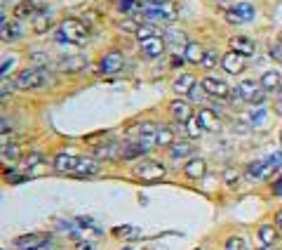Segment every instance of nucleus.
<instances>
[{
  "label": "nucleus",
  "instance_id": "f257e3e1",
  "mask_svg": "<svg viewBox=\"0 0 282 250\" xmlns=\"http://www.w3.org/2000/svg\"><path fill=\"white\" fill-rule=\"evenodd\" d=\"M47 71L40 69V66H31V69H22L15 76V85L19 90H33V87H40L47 83Z\"/></svg>",
  "mask_w": 282,
  "mask_h": 250
},
{
  "label": "nucleus",
  "instance_id": "f03ea898",
  "mask_svg": "<svg viewBox=\"0 0 282 250\" xmlns=\"http://www.w3.org/2000/svg\"><path fill=\"white\" fill-rule=\"evenodd\" d=\"M237 97L247 104H263L266 102V90L261 87V83H254V80H240V85L235 87Z\"/></svg>",
  "mask_w": 282,
  "mask_h": 250
},
{
  "label": "nucleus",
  "instance_id": "7ed1b4c3",
  "mask_svg": "<svg viewBox=\"0 0 282 250\" xmlns=\"http://www.w3.org/2000/svg\"><path fill=\"white\" fill-rule=\"evenodd\" d=\"M59 33L66 38V43H85L87 40V26L80 19H73V17L59 24Z\"/></svg>",
  "mask_w": 282,
  "mask_h": 250
},
{
  "label": "nucleus",
  "instance_id": "20e7f679",
  "mask_svg": "<svg viewBox=\"0 0 282 250\" xmlns=\"http://www.w3.org/2000/svg\"><path fill=\"white\" fill-rule=\"evenodd\" d=\"M165 165L160 163V161H141V165H137L134 168V175H137L139 180L144 182H158L165 177Z\"/></svg>",
  "mask_w": 282,
  "mask_h": 250
},
{
  "label": "nucleus",
  "instance_id": "39448f33",
  "mask_svg": "<svg viewBox=\"0 0 282 250\" xmlns=\"http://www.w3.org/2000/svg\"><path fill=\"white\" fill-rule=\"evenodd\" d=\"M148 149H151V142H146V140L127 142V144L120 149V158L122 161H134V158L146 156V154H148Z\"/></svg>",
  "mask_w": 282,
  "mask_h": 250
},
{
  "label": "nucleus",
  "instance_id": "423d86ee",
  "mask_svg": "<svg viewBox=\"0 0 282 250\" xmlns=\"http://www.w3.org/2000/svg\"><path fill=\"white\" fill-rule=\"evenodd\" d=\"M169 116L174 118L176 123L186 125L195 113H193L191 102H186V99H174V102H169Z\"/></svg>",
  "mask_w": 282,
  "mask_h": 250
},
{
  "label": "nucleus",
  "instance_id": "0eeeda50",
  "mask_svg": "<svg viewBox=\"0 0 282 250\" xmlns=\"http://www.w3.org/2000/svg\"><path fill=\"white\" fill-rule=\"evenodd\" d=\"M221 66L226 73L237 76V73H242V71L247 69V57L235 55V52H226V55L221 57Z\"/></svg>",
  "mask_w": 282,
  "mask_h": 250
},
{
  "label": "nucleus",
  "instance_id": "6e6552de",
  "mask_svg": "<svg viewBox=\"0 0 282 250\" xmlns=\"http://www.w3.org/2000/svg\"><path fill=\"white\" fill-rule=\"evenodd\" d=\"M78 163H80V156L71 154V151H59L54 156V170L57 172H73L76 175Z\"/></svg>",
  "mask_w": 282,
  "mask_h": 250
},
{
  "label": "nucleus",
  "instance_id": "1a4fd4ad",
  "mask_svg": "<svg viewBox=\"0 0 282 250\" xmlns=\"http://www.w3.org/2000/svg\"><path fill=\"white\" fill-rule=\"evenodd\" d=\"M47 243L45 234H24L15 238V248L19 250H40Z\"/></svg>",
  "mask_w": 282,
  "mask_h": 250
},
{
  "label": "nucleus",
  "instance_id": "9d476101",
  "mask_svg": "<svg viewBox=\"0 0 282 250\" xmlns=\"http://www.w3.org/2000/svg\"><path fill=\"white\" fill-rule=\"evenodd\" d=\"M125 64V57L122 52H106V55L99 59V71L101 73H118Z\"/></svg>",
  "mask_w": 282,
  "mask_h": 250
},
{
  "label": "nucleus",
  "instance_id": "9b49d317",
  "mask_svg": "<svg viewBox=\"0 0 282 250\" xmlns=\"http://www.w3.org/2000/svg\"><path fill=\"white\" fill-rule=\"evenodd\" d=\"M202 83V87H205V92L207 94H212V97H228L230 94V87L223 83L221 78H214V76H207V78L200 80Z\"/></svg>",
  "mask_w": 282,
  "mask_h": 250
},
{
  "label": "nucleus",
  "instance_id": "f8f14e48",
  "mask_svg": "<svg viewBox=\"0 0 282 250\" xmlns=\"http://www.w3.org/2000/svg\"><path fill=\"white\" fill-rule=\"evenodd\" d=\"M228 45H230V52H235V55H242V57L254 55V40L247 38V36H233L228 40Z\"/></svg>",
  "mask_w": 282,
  "mask_h": 250
},
{
  "label": "nucleus",
  "instance_id": "ddd939ff",
  "mask_svg": "<svg viewBox=\"0 0 282 250\" xmlns=\"http://www.w3.org/2000/svg\"><path fill=\"white\" fill-rule=\"evenodd\" d=\"M139 47H141V55L144 57H160L162 52H165V38L162 36H155V38H148L144 40V43H139Z\"/></svg>",
  "mask_w": 282,
  "mask_h": 250
},
{
  "label": "nucleus",
  "instance_id": "4468645a",
  "mask_svg": "<svg viewBox=\"0 0 282 250\" xmlns=\"http://www.w3.org/2000/svg\"><path fill=\"white\" fill-rule=\"evenodd\" d=\"M205 172H207V163H205V158H191L188 163L183 165V175L188 177V180H202L205 177Z\"/></svg>",
  "mask_w": 282,
  "mask_h": 250
},
{
  "label": "nucleus",
  "instance_id": "2eb2a0df",
  "mask_svg": "<svg viewBox=\"0 0 282 250\" xmlns=\"http://www.w3.org/2000/svg\"><path fill=\"white\" fill-rule=\"evenodd\" d=\"M40 15V8L38 3H33V0H24V3H17L15 8V19H36Z\"/></svg>",
  "mask_w": 282,
  "mask_h": 250
},
{
  "label": "nucleus",
  "instance_id": "dca6fc26",
  "mask_svg": "<svg viewBox=\"0 0 282 250\" xmlns=\"http://www.w3.org/2000/svg\"><path fill=\"white\" fill-rule=\"evenodd\" d=\"M195 83H198V80H195L193 73H181V76L172 83V90H174L176 94H181V97H188V92L195 87Z\"/></svg>",
  "mask_w": 282,
  "mask_h": 250
},
{
  "label": "nucleus",
  "instance_id": "f3484780",
  "mask_svg": "<svg viewBox=\"0 0 282 250\" xmlns=\"http://www.w3.org/2000/svg\"><path fill=\"white\" fill-rule=\"evenodd\" d=\"M195 116L200 118V125H202L205 130H209V133H216V130L221 128V120H219V116H216L212 109H200Z\"/></svg>",
  "mask_w": 282,
  "mask_h": 250
},
{
  "label": "nucleus",
  "instance_id": "a211bd4d",
  "mask_svg": "<svg viewBox=\"0 0 282 250\" xmlns=\"http://www.w3.org/2000/svg\"><path fill=\"white\" fill-rule=\"evenodd\" d=\"M176 142V135L172 133V128H167V125H160L158 128V133H155V137H153V144L155 147H172Z\"/></svg>",
  "mask_w": 282,
  "mask_h": 250
},
{
  "label": "nucleus",
  "instance_id": "6ab92c4d",
  "mask_svg": "<svg viewBox=\"0 0 282 250\" xmlns=\"http://www.w3.org/2000/svg\"><path fill=\"white\" fill-rule=\"evenodd\" d=\"M120 149L115 142H111V144H101L99 149H97V161H113V158H120Z\"/></svg>",
  "mask_w": 282,
  "mask_h": 250
},
{
  "label": "nucleus",
  "instance_id": "aec40b11",
  "mask_svg": "<svg viewBox=\"0 0 282 250\" xmlns=\"http://www.w3.org/2000/svg\"><path fill=\"white\" fill-rule=\"evenodd\" d=\"M0 33H3V40H5V43L19 40L24 36V24L19 22V19H15V22H10L8 29H0Z\"/></svg>",
  "mask_w": 282,
  "mask_h": 250
},
{
  "label": "nucleus",
  "instance_id": "412c9836",
  "mask_svg": "<svg viewBox=\"0 0 282 250\" xmlns=\"http://www.w3.org/2000/svg\"><path fill=\"white\" fill-rule=\"evenodd\" d=\"M261 87L266 90V92H270V90H277V87L282 85V76L280 71H266L263 76H261Z\"/></svg>",
  "mask_w": 282,
  "mask_h": 250
},
{
  "label": "nucleus",
  "instance_id": "4be33fe9",
  "mask_svg": "<svg viewBox=\"0 0 282 250\" xmlns=\"http://www.w3.org/2000/svg\"><path fill=\"white\" fill-rule=\"evenodd\" d=\"M57 66H59V71H80V69H85V66H87V59H85V57H80V55L64 57Z\"/></svg>",
  "mask_w": 282,
  "mask_h": 250
},
{
  "label": "nucleus",
  "instance_id": "5701e85b",
  "mask_svg": "<svg viewBox=\"0 0 282 250\" xmlns=\"http://www.w3.org/2000/svg\"><path fill=\"white\" fill-rule=\"evenodd\" d=\"M99 172V163H97V158H85L80 156V163L76 168V175H97Z\"/></svg>",
  "mask_w": 282,
  "mask_h": 250
},
{
  "label": "nucleus",
  "instance_id": "b1692460",
  "mask_svg": "<svg viewBox=\"0 0 282 250\" xmlns=\"http://www.w3.org/2000/svg\"><path fill=\"white\" fill-rule=\"evenodd\" d=\"M188 154H193V144L191 142H174L172 147H169V156L179 161V158H186Z\"/></svg>",
  "mask_w": 282,
  "mask_h": 250
},
{
  "label": "nucleus",
  "instance_id": "393cba45",
  "mask_svg": "<svg viewBox=\"0 0 282 250\" xmlns=\"http://www.w3.org/2000/svg\"><path fill=\"white\" fill-rule=\"evenodd\" d=\"M233 10L242 17L244 22L254 19V5H252V3H247V0H237V3H233Z\"/></svg>",
  "mask_w": 282,
  "mask_h": 250
},
{
  "label": "nucleus",
  "instance_id": "a878e982",
  "mask_svg": "<svg viewBox=\"0 0 282 250\" xmlns=\"http://www.w3.org/2000/svg\"><path fill=\"white\" fill-rule=\"evenodd\" d=\"M50 29H52V19H50V15L40 12V15L33 19V31L36 33H47Z\"/></svg>",
  "mask_w": 282,
  "mask_h": 250
},
{
  "label": "nucleus",
  "instance_id": "bb28decb",
  "mask_svg": "<svg viewBox=\"0 0 282 250\" xmlns=\"http://www.w3.org/2000/svg\"><path fill=\"white\" fill-rule=\"evenodd\" d=\"M216 62H221V57L216 55V50H205V55H202V59H200V69H205V71H209V69H214L216 66Z\"/></svg>",
  "mask_w": 282,
  "mask_h": 250
},
{
  "label": "nucleus",
  "instance_id": "cd10ccee",
  "mask_svg": "<svg viewBox=\"0 0 282 250\" xmlns=\"http://www.w3.org/2000/svg\"><path fill=\"white\" fill-rule=\"evenodd\" d=\"M183 128H186V135H188V137H191V140H198L200 135L205 133V128H202V125H200V118H198V116H193L191 120H188V123L183 125Z\"/></svg>",
  "mask_w": 282,
  "mask_h": 250
},
{
  "label": "nucleus",
  "instance_id": "c85d7f7f",
  "mask_svg": "<svg viewBox=\"0 0 282 250\" xmlns=\"http://www.w3.org/2000/svg\"><path fill=\"white\" fill-rule=\"evenodd\" d=\"M202 50H200V45H195V43H188L186 45V62H193V64H200V59H202Z\"/></svg>",
  "mask_w": 282,
  "mask_h": 250
},
{
  "label": "nucleus",
  "instance_id": "c756f323",
  "mask_svg": "<svg viewBox=\"0 0 282 250\" xmlns=\"http://www.w3.org/2000/svg\"><path fill=\"white\" fill-rule=\"evenodd\" d=\"M259 241L263 245H270L275 241V227L273 224H261L259 227Z\"/></svg>",
  "mask_w": 282,
  "mask_h": 250
},
{
  "label": "nucleus",
  "instance_id": "7c9ffc66",
  "mask_svg": "<svg viewBox=\"0 0 282 250\" xmlns=\"http://www.w3.org/2000/svg\"><path fill=\"white\" fill-rule=\"evenodd\" d=\"M158 10H160V17L162 22H174L176 19V5L174 3H162V5H158Z\"/></svg>",
  "mask_w": 282,
  "mask_h": 250
},
{
  "label": "nucleus",
  "instance_id": "2f4dec72",
  "mask_svg": "<svg viewBox=\"0 0 282 250\" xmlns=\"http://www.w3.org/2000/svg\"><path fill=\"white\" fill-rule=\"evenodd\" d=\"M155 36H160L155 26H151V24H141V26H139V31H137L139 43H144V40H148V38H155Z\"/></svg>",
  "mask_w": 282,
  "mask_h": 250
},
{
  "label": "nucleus",
  "instance_id": "473e14b6",
  "mask_svg": "<svg viewBox=\"0 0 282 250\" xmlns=\"http://www.w3.org/2000/svg\"><path fill=\"white\" fill-rule=\"evenodd\" d=\"M205 99H207V92H205V87H202V83H195V87L188 92V102L191 104H202Z\"/></svg>",
  "mask_w": 282,
  "mask_h": 250
},
{
  "label": "nucleus",
  "instance_id": "72a5a7b5",
  "mask_svg": "<svg viewBox=\"0 0 282 250\" xmlns=\"http://www.w3.org/2000/svg\"><path fill=\"white\" fill-rule=\"evenodd\" d=\"M22 156V149H19V144H3V158L5 161H17V158Z\"/></svg>",
  "mask_w": 282,
  "mask_h": 250
},
{
  "label": "nucleus",
  "instance_id": "f704fd0d",
  "mask_svg": "<svg viewBox=\"0 0 282 250\" xmlns=\"http://www.w3.org/2000/svg\"><path fill=\"white\" fill-rule=\"evenodd\" d=\"M118 10L120 12H134V10H144L141 3H134V0H120L118 3Z\"/></svg>",
  "mask_w": 282,
  "mask_h": 250
},
{
  "label": "nucleus",
  "instance_id": "c9c22d12",
  "mask_svg": "<svg viewBox=\"0 0 282 250\" xmlns=\"http://www.w3.org/2000/svg\"><path fill=\"white\" fill-rule=\"evenodd\" d=\"M223 182H226V187H235L237 182H240V172L228 168V170L223 172Z\"/></svg>",
  "mask_w": 282,
  "mask_h": 250
},
{
  "label": "nucleus",
  "instance_id": "e433bc0d",
  "mask_svg": "<svg viewBox=\"0 0 282 250\" xmlns=\"http://www.w3.org/2000/svg\"><path fill=\"white\" fill-rule=\"evenodd\" d=\"M223 17H226V22H228V24H235V26L244 24L242 17H240V15L235 12V10H233V5H230V10H226V15H223Z\"/></svg>",
  "mask_w": 282,
  "mask_h": 250
},
{
  "label": "nucleus",
  "instance_id": "4c0bfd02",
  "mask_svg": "<svg viewBox=\"0 0 282 250\" xmlns=\"http://www.w3.org/2000/svg\"><path fill=\"white\" fill-rule=\"evenodd\" d=\"M226 250H244V241L240 236H233V238L226 241Z\"/></svg>",
  "mask_w": 282,
  "mask_h": 250
},
{
  "label": "nucleus",
  "instance_id": "58836bf2",
  "mask_svg": "<svg viewBox=\"0 0 282 250\" xmlns=\"http://www.w3.org/2000/svg\"><path fill=\"white\" fill-rule=\"evenodd\" d=\"M40 161H43V156H40L38 151H33L31 156H26V158H24V168H33V165H38Z\"/></svg>",
  "mask_w": 282,
  "mask_h": 250
},
{
  "label": "nucleus",
  "instance_id": "ea45409f",
  "mask_svg": "<svg viewBox=\"0 0 282 250\" xmlns=\"http://www.w3.org/2000/svg\"><path fill=\"white\" fill-rule=\"evenodd\" d=\"M5 180L12 182V184H17V182H22L24 177L19 175V170H15V168H8V170H5Z\"/></svg>",
  "mask_w": 282,
  "mask_h": 250
},
{
  "label": "nucleus",
  "instance_id": "a19ab883",
  "mask_svg": "<svg viewBox=\"0 0 282 250\" xmlns=\"http://www.w3.org/2000/svg\"><path fill=\"white\" fill-rule=\"evenodd\" d=\"M15 66V57H3V66H0V73L3 78H8V71Z\"/></svg>",
  "mask_w": 282,
  "mask_h": 250
},
{
  "label": "nucleus",
  "instance_id": "79ce46f5",
  "mask_svg": "<svg viewBox=\"0 0 282 250\" xmlns=\"http://www.w3.org/2000/svg\"><path fill=\"white\" fill-rule=\"evenodd\" d=\"M115 236H137L139 231L134 227H115V231H113Z\"/></svg>",
  "mask_w": 282,
  "mask_h": 250
},
{
  "label": "nucleus",
  "instance_id": "37998d69",
  "mask_svg": "<svg viewBox=\"0 0 282 250\" xmlns=\"http://www.w3.org/2000/svg\"><path fill=\"white\" fill-rule=\"evenodd\" d=\"M144 8H158V5H162V3H167V0H139Z\"/></svg>",
  "mask_w": 282,
  "mask_h": 250
},
{
  "label": "nucleus",
  "instance_id": "c03bdc74",
  "mask_svg": "<svg viewBox=\"0 0 282 250\" xmlns=\"http://www.w3.org/2000/svg\"><path fill=\"white\" fill-rule=\"evenodd\" d=\"M273 194L275 196H282V175H280V180L273 182Z\"/></svg>",
  "mask_w": 282,
  "mask_h": 250
},
{
  "label": "nucleus",
  "instance_id": "a18cd8bd",
  "mask_svg": "<svg viewBox=\"0 0 282 250\" xmlns=\"http://www.w3.org/2000/svg\"><path fill=\"white\" fill-rule=\"evenodd\" d=\"M12 87H17L15 83H12V85H8V83H3V99H8V97H10V92H12Z\"/></svg>",
  "mask_w": 282,
  "mask_h": 250
},
{
  "label": "nucleus",
  "instance_id": "49530a36",
  "mask_svg": "<svg viewBox=\"0 0 282 250\" xmlns=\"http://www.w3.org/2000/svg\"><path fill=\"white\" fill-rule=\"evenodd\" d=\"M33 59H36V64H45V59H47V55H43V52H33Z\"/></svg>",
  "mask_w": 282,
  "mask_h": 250
},
{
  "label": "nucleus",
  "instance_id": "de8ad7c7",
  "mask_svg": "<svg viewBox=\"0 0 282 250\" xmlns=\"http://www.w3.org/2000/svg\"><path fill=\"white\" fill-rule=\"evenodd\" d=\"M275 224H277V229H282V210L277 212V217H275Z\"/></svg>",
  "mask_w": 282,
  "mask_h": 250
},
{
  "label": "nucleus",
  "instance_id": "09e8293b",
  "mask_svg": "<svg viewBox=\"0 0 282 250\" xmlns=\"http://www.w3.org/2000/svg\"><path fill=\"white\" fill-rule=\"evenodd\" d=\"M111 3H115V5H118V3H120V0H111Z\"/></svg>",
  "mask_w": 282,
  "mask_h": 250
},
{
  "label": "nucleus",
  "instance_id": "8fccbe9b",
  "mask_svg": "<svg viewBox=\"0 0 282 250\" xmlns=\"http://www.w3.org/2000/svg\"><path fill=\"white\" fill-rule=\"evenodd\" d=\"M3 3H8V0H3Z\"/></svg>",
  "mask_w": 282,
  "mask_h": 250
},
{
  "label": "nucleus",
  "instance_id": "3c124183",
  "mask_svg": "<svg viewBox=\"0 0 282 250\" xmlns=\"http://www.w3.org/2000/svg\"><path fill=\"white\" fill-rule=\"evenodd\" d=\"M280 135H282V133H280ZM280 140H282V137H280Z\"/></svg>",
  "mask_w": 282,
  "mask_h": 250
}]
</instances>
